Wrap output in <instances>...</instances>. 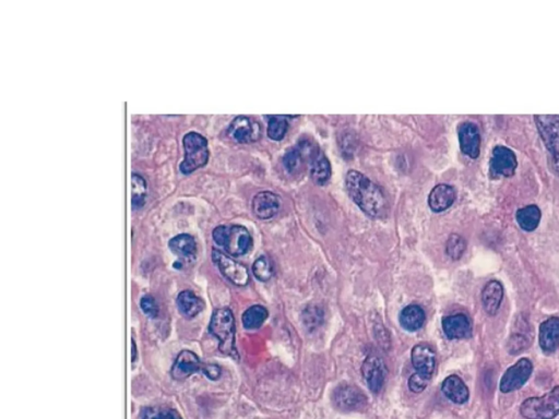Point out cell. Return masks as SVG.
<instances>
[{
	"mask_svg": "<svg viewBox=\"0 0 559 419\" xmlns=\"http://www.w3.org/2000/svg\"><path fill=\"white\" fill-rule=\"evenodd\" d=\"M347 192L359 209L369 217H381L387 209V200L379 186L357 170L347 174Z\"/></svg>",
	"mask_w": 559,
	"mask_h": 419,
	"instance_id": "1",
	"label": "cell"
},
{
	"mask_svg": "<svg viewBox=\"0 0 559 419\" xmlns=\"http://www.w3.org/2000/svg\"><path fill=\"white\" fill-rule=\"evenodd\" d=\"M209 331L219 341V349L223 354L238 358L235 346V319L229 308H220L213 312Z\"/></svg>",
	"mask_w": 559,
	"mask_h": 419,
	"instance_id": "2",
	"label": "cell"
},
{
	"mask_svg": "<svg viewBox=\"0 0 559 419\" xmlns=\"http://www.w3.org/2000/svg\"><path fill=\"white\" fill-rule=\"evenodd\" d=\"M213 240L229 256L240 257L252 247V238L246 227L240 225H220L212 233Z\"/></svg>",
	"mask_w": 559,
	"mask_h": 419,
	"instance_id": "3",
	"label": "cell"
},
{
	"mask_svg": "<svg viewBox=\"0 0 559 419\" xmlns=\"http://www.w3.org/2000/svg\"><path fill=\"white\" fill-rule=\"evenodd\" d=\"M183 145L185 150V159L180 166L183 174H191L195 170L207 165L210 152L207 140L203 135L195 131L186 133L183 139Z\"/></svg>",
	"mask_w": 559,
	"mask_h": 419,
	"instance_id": "4",
	"label": "cell"
},
{
	"mask_svg": "<svg viewBox=\"0 0 559 419\" xmlns=\"http://www.w3.org/2000/svg\"><path fill=\"white\" fill-rule=\"evenodd\" d=\"M520 414L524 419L556 418L559 415V386L543 396L523 400L520 405Z\"/></svg>",
	"mask_w": 559,
	"mask_h": 419,
	"instance_id": "5",
	"label": "cell"
},
{
	"mask_svg": "<svg viewBox=\"0 0 559 419\" xmlns=\"http://www.w3.org/2000/svg\"><path fill=\"white\" fill-rule=\"evenodd\" d=\"M296 148L309 164L312 180L320 186L327 184L331 177V165L326 154L310 139L301 140Z\"/></svg>",
	"mask_w": 559,
	"mask_h": 419,
	"instance_id": "6",
	"label": "cell"
},
{
	"mask_svg": "<svg viewBox=\"0 0 559 419\" xmlns=\"http://www.w3.org/2000/svg\"><path fill=\"white\" fill-rule=\"evenodd\" d=\"M534 119L540 138L550 153L553 168L559 174V116L536 115Z\"/></svg>",
	"mask_w": 559,
	"mask_h": 419,
	"instance_id": "7",
	"label": "cell"
},
{
	"mask_svg": "<svg viewBox=\"0 0 559 419\" xmlns=\"http://www.w3.org/2000/svg\"><path fill=\"white\" fill-rule=\"evenodd\" d=\"M212 260L222 275L236 286H246L250 283V275L248 269L244 264L232 259L229 254L213 249Z\"/></svg>",
	"mask_w": 559,
	"mask_h": 419,
	"instance_id": "8",
	"label": "cell"
},
{
	"mask_svg": "<svg viewBox=\"0 0 559 419\" xmlns=\"http://www.w3.org/2000/svg\"><path fill=\"white\" fill-rule=\"evenodd\" d=\"M533 373V363L529 358H521L509 367L501 377L499 390L501 393H511L521 389Z\"/></svg>",
	"mask_w": 559,
	"mask_h": 419,
	"instance_id": "9",
	"label": "cell"
},
{
	"mask_svg": "<svg viewBox=\"0 0 559 419\" xmlns=\"http://www.w3.org/2000/svg\"><path fill=\"white\" fill-rule=\"evenodd\" d=\"M332 402L341 412H359L367 405V398L357 386L341 384L332 394Z\"/></svg>",
	"mask_w": 559,
	"mask_h": 419,
	"instance_id": "10",
	"label": "cell"
},
{
	"mask_svg": "<svg viewBox=\"0 0 559 419\" xmlns=\"http://www.w3.org/2000/svg\"><path fill=\"white\" fill-rule=\"evenodd\" d=\"M411 361L415 373L431 381L436 369V354L433 347L424 343L415 345L411 352Z\"/></svg>",
	"mask_w": 559,
	"mask_h": 419,
	"instance_id": "11",
	"label": "cell"
},
{
	"mask_svg": "<svg viewBox=\"0 0 559 419\" xmlns=\"http://www.w3.org/2000/svg\"><path fill=\"white\" fill-rule=\"evenodd\" d=\"M361 375L369 389L374 393H379L387 375L384 361L375 354L366 357L361 366Z\"/></svg>",
	"mask_w": 559,
	"mask_h": 419,
	"instance_id": "12",
	"label": "cell"
},
{
	"mask_svg": "<svg viewBox=\"0 0 559 419\" xmlns=\"http://www.w3.org/2000/svg\"><path fill=\"white\" fill-rule=\"evenodd\" d=\"M227 135L238 143H255L260 138L261 127L250 117L238 116L230 125Z\"/></svg>",
	"mask_w": 559,
	"mask_h": 419,
	"instance_id": "13",
	"label": "cell"
},
{
	"mask_svg": "<svg viewBox=\"0 0 559 419\" xmlns=\"http://www.w3.org/2000/svg\"><path fill=\"white\" fill-rule=\"evenodd\" d=\"M489 168L493 176L511 177L517 170V157L515 152L503 145L495 148L493 150Z\"/></svg>",
	"mask_w": 559,
	"mask_h": 419,
	"instance_id": "14",
	"label": "cell"
},
{
	"mask_svg": "<svg viewBox=\"0 0 559 419\" xmlns=\"http://www.w3.org/2000/svg\"><path fill=\"white\" fill-rule=\"evenodd\" d=\"M461 151L471 159H478L481 152V135L478 127L472 121H464L458 128Z\"/></svg>",
	"mask_w": 559,
	"mask_h": 419,
	"instance_id": "15",
	"label": "cell"
},
{
	"mask_svg": "<svg viewBox=\"0 0 559 419\" xmlns=\"http://www.w3.org/2000/svg\"><path fill=\"white\" fill-rule=\"evenodd\" d=\"M443 331L449 340H462L472 336V322L464 314H450L443 318Z\"/></svg>",
	"mask_w": 559,
	"mask_h": 419,
	"instance_id": "16",
	"label": "cell"
},
{
	"mask_svg": "<svg viewBox=\"0 0 559 419\" xmlns=\"http://www.w3.org/2000/svg\"><path fill=\"white\" fill-rule=\"evenodd\" d=\"M203 363L199 357L190 351H183L172 367V377L178 381H184L190 376L201 371Z\"/></svg>",
	"mask_w": 559,
	"mask_h": 419,
	"instance_id": "17",
	"label": "cell"
},
{
	"mask_svg": "<svg viewBox=\"0 0 559 419\" xmlns=\"http://www.w3.org/2000/svg\"><path fill=\"white\" fill-rule=\"evenodd\" d=\"M281 200L271 191H261L252 199V212L260 219H269L277 214Z\"/></svg>",
	"mask_w": 559,
	"mask_h": 419,
	"instance_id": "18",
	"label": "cell"
},
{
	"mask_svg": "<svg viewBox=\"0 0 559 419\" xmlns=\"http://www.w3.org/2000/svg\"><path fill=\"white\" fill-rule=\"evenodd\" d=\"M538 343L545 354H552L559 348V318L550 317L542 322Z\"/></svg>",
	"mask_w": 559,
	"mask_h": 419,
	"instance_id": "19",
	"label": "cell"
},
{
	"mask_svg": "<svg viewBox=\"0 0 559 419\" xmlns=\"http://www.w3.org/2000/svg\"><path fill=\"white\" fill-rule=\"evenodd\" d=\"M503 286L497 279H491L482 291V305L489 317H495L501 309L503 299Z\"/></svg>",
	"mask_w": 559,
	"mask_h": 419,
	"instance_id": "20",
	"label": "cell"
},
{
	"mask_svg": "<svg viewBox=\"0 0 559 419\" xmlns=\"http://www.w3.org/2000/svg\"><path fill=\"white\" fill-rule=\"evenodd\" d=\"M441 391L443 395L451 400L452 403L462 405L470 398V391L463 380L457 375H451L446 378L441 383Z\"/></svg>",
	"mask_w": 559,
	"mask_h": 419,
	"instance_id": "21",
	"label": "cell"
},
{
	"mask_svg": "<svg viewBox=\"0 0 559 419\" xmlns=\"http://www.w3.org/2000/svg\"><path fill=\"white\" fill-rule=\"evenodd\" d=\"M457 198L453 187L441 184L434 187L429 197V205L431 211L441 213L449 209Z\"/></svg>",
	"mask_w": 559,
	"mask_h": 419,
	"instance_id": "22",
	"label": "cell"
},
{
	"mask_svg": "<svg viewBox=\"0 0 559 419\" xmlns=\"http://www.w3.org/2000/svg\"><path fill=\"white\" fill-rule=\"evenodd\" d=\"M170 250L184 262H193L196 258L197 242L189 234L175 236L168 242Z\"/></svg>",
	"mask_w": 559,
	"mask_h": 419,
	"instance_id": "23",
	"label": "cell"
},
{
	"mask_svg": "<svg viewBox=\"0 0 559 419\" xmlns=\"http://www.w3.org/2000/svg\"><path fill=\"white\" fill-rule=\"evenodd\" d=\"M425 320H426L425 311L419 305L406 306L399 316L401 326L409 332H415V331L422 329Z\"/></svg>",
	"mask_w": 559,
	"mask_h": 419,
	"instance_id": "24",
	"label": "cell"
},
{
	"mask_svg": "<svg viewBox=\"0 0 559 419\" xmlns=\"http://www.w3.org/2000/svg\"><path fill=\"white\" fill-rule=\"evenodd\" d=\"M178 307L183 317L193 319L202 311L205 304L196 294L190 291H184L178 295Z\"/></svg>",
	"mask_w": 559,
	"mask_h": 419,
	"instance_id": "25",
	"label": "cell"
},
{
	"mask_svg": "<svg viewBox=\"0 0 559 419\" xmlns=\"http://www.w3.org/2000/svg\"><path fill=\"white\" fill-rule=\"evenodd\" d=\"M540 219H542V213L538 205H527L518 210L516 213L518 224L525 232L535 231L540 225Z\"/></svg>",
	"mask_w": 559,
	"mask_h": 419,
	"instance_id": "26",
	"label": "cell"
},
{
	"mask_svg": "<svg viewBox=\"0 0 559 419\" xmlns=\"http://www.w3.org/2000/svg\"><path fill=\"white\" fill-rule=\"evenodd\" d=\"M268 314V310L264 306H252L242 314V326L247 330H256L265 324Z\"/></svg>",
	"mask_w": 559,
	"mask_h": 419,
	"instance_id": "27",
	"label": "cell"
},
{
	"mask_svg": "<svg viewBox=\"0 0 559 419\" xmlns=\"http://www.w3.org/2000/svg\"><path fill=\"white\" fill-rule=\"evenodd\" d=\"M148 185L141 175H131V205L133 209H141L145 205Z\"/></svg>",
	"mask_w": 559,
	"mask_h": 419,
	"instance_id": "28",
	"label": "cell"
},
{
	"mask_svg": "<svg viewBox=\"0 0 559 419\" xmlns=\"http://www.w3.org/2000/svg\"><path fill=\"white\" fill-rule=\"evenodd\" d=\"M252 273L255 277L261 282H268L273 276V264L270 259L266 256H261L252 264Z\"/></svg>",
	"mask_w": 559,
	"mask_h": 419,
	"instance_id": "29",
	"label": "cell"
},
{
	"mask_svg": "<svg viewBox=\"0 0 559 419\" xmlns=\"http://www.w3.org/2000/svg\"><path fill=\"white\" fill-rule=\"evenodd\" d=\"M268 135L275 141H280L287 135L289 123L284 116H269Z\"/></svg>",
	"mask_w": 559,
	"mask_h": 419,
	"instance_id": "30",
	"label": "cell"
},
{
	"mask_svg": "<svg viewBox=\"0 0 559 419\" xmlns=\"http://www.w3.org/2000/svg\"><path fill=\"white\" fill-rule=\"evenodd\" d=\"M466 249V242L462 236L458 234H452L448 238L447 244H446V254H448L450 259L457 261L461 259Z\"/></svg>",
	"mask_w": 559,
	"mask_h": 419,
	"instance_id": "31",
	"label": "cell"
},
{
	"mask_svg": "<svg viewBox=\"0 0 559 419\" xmlns=\"http://www.w3.org/2000/svg\"><path fill=\"white\" fill-rule=\"evenodd\" d=\"M530 344H531V338H529V334L513 332L507 344V348L511 355H517L525 351Z\"/></svg>",
	"mask_w": 559,
	"mask_h": 419,
	"instance_id": "32",
	"label": "cell"
},
{
	"mask_svg": "<svg viewBox=\"0 0 559 419\" xmlns=\"http://www.w3.org/2000/svg\"><path fill=\"white\" fill-rule=\"evenodd\" d=\"M143 419H183L178 410L163 406H153L143 412Z\"/></svg>",
	"mask_w": 559,
	"mask_h": 419,
	"instance_id": "33",
	"label": "cell"
},
{
	"mask_svg": "<svg viewBox=\"0 0 559 419\" xmlns=\"http://www.w3.org/2000/svg\"><path fill=\"white\" fill-rule=\"evenodd\" d=\"M304 161H305V160H304L303 155H302L301 152H299V150L297 149V148H292V149H289V151L285 153L284 157H283L285 168H287L291 174H295V172L301 170Z\"/></svg>",
	"mask_w": 559,
	"mask_h": 419,
	"instance_id": "34",
	"label": "cell"
},
{
	"mask_svg": "<svg viewBox=\"0 0 559 419\" xmlns=\"http://www.w3.org/2000/svg\"><path fill=\"white\" fill-rule=\"evenodd\" d=\"M140 308L143 309V311L149 318L158 317V314H159L158 304H156L155 299L151 295L143 296L141 301H140Z\"/></svg>",
	"mask_w": 559,
	"mask_h": 419,
	"instance_id": "35",
	"label": "cell"
},
{
	"mask_svg": "<svg viewBox=\"0 0 559 419\" xmlns=\"http://www.w3.org/2000/svg\"><path fill=\"white\" fill-rule=\"evenodd\" d=\"M322 321V312L318 308H307L304 312V322L309 329L318 326Z\"/></svg>",
	"mask_w": 559,
	"mask_h": 419,
	"instance_id": "36",
	"label": "cell"
},
{
	"mask_svg": "<svg viewBox=\"0 0 559 419\" xmlns=\"http://www.w3.org/2000/svg\"><path fill=\"white\" fill-rule=\"evenodd\" d=\"M429 383V381L425 380L424 378L419 377V375L414 373V375L411 376L410 379H409V389H410L413 393H422V392L426 389Z\"/></svg>",
	"mask_w": 559,
	"mask_h": 419,
	"instance_id": "37",
	"label": "cell"
},
{
	"mask_svg": "<svg viewBox=\"0 0 559 419\" xmlns=\"http://www.w3.org/2000/svg\"><path fill=\"white\" fill-rule=\"evenodd\" d=\"M201 373H205L210 380L215 381L221 377L222 371L221 367L215 363H207V365H202Z\"/></svg>",
	"mask_w": 559,
	"mask_h": 419,
	"instance_id": "38",
	"label": "cell"
},
{
	"mask_svg": "<svg viewBox=\"0 0 559 419\" xmlns=\"http://www.w3.org/2000/svg\"><path fill=\"white\" fill-rule=\"evenodd\" d=\"M131 346H133V348H131V351H133L131 361H133V363H135V359H137V347H135V343L133 340H131Z\"/></svg>",
	"mask_w": 559,
	"mask_h": 419,
	"instance_id": "39",
	"label": "cell"
}]
</instances>
